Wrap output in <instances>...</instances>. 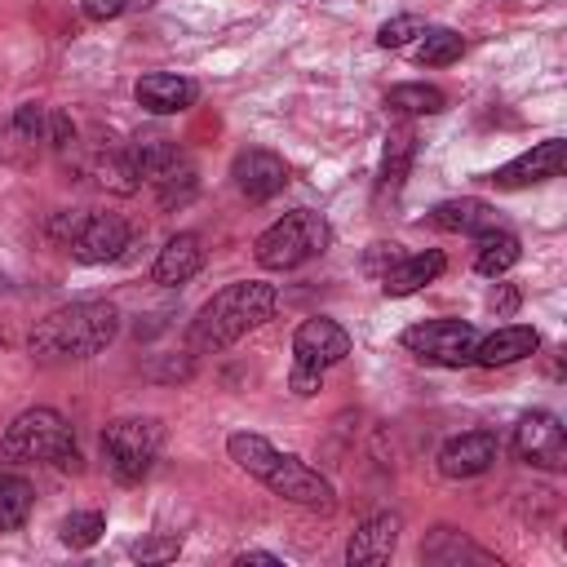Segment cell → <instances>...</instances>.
<instances>
[{
  "label": "cell",
  "instance_id": "obj_23",
  "mask_svg": "<svg viewBox=\"0 0 567 567\" xmlns=\"http://www.w3.org/2000/svg\"><path fill=\"white\" fill-rule=\"evenodd\" d=\"M385 106L399 115H439L447 106V93L434 84H394L385 93Z\"/></svg>",
  "mask_w": 567,
  "mask_h": 567
},
{
  "label": "cell",
  "instance_id": "obj_31",
  "mask_svg": "<svg viewBox=\"0 0 567 567\" xmlns=\"http://www.w3.org/2000/svg\"><path fill=\"white\" fill-rule=\"evenodd\" d=\"M288 385H292V394H315V390H323V368H310V363H297L292 359Z\"/></svg>",
  "mask_w": 567,
  "mask_h": 567
},
{
  "label": "cell",
  "instance_id": "obj_33",
  "mask_svg": "<svg viewBox=\"0 0 567 567\" xmlns=\"http://www.w3.org/2000/svg\"><path fill=\"white\" fill-rule=\"evenodd\" d=\"M133 554H137L142 563H159V558H173V554H177V536H164V540H137V545H133Z\"/></svg>",
  "mask_w": 567,
  "mask_h": 567
},
{
  "label": "cell",
  "instance_id": "obj_2",
  "mask_svg": "<svg viewBox=\"0 0 567 567\" xmlns=\"http://www.w3.org/2000/svg\"><path fill=\"white\" fill-rule=\"evenodd\" d=\"M275 288L261 284V279H239V284H226L221 292H213L199 315L190 319L186 328V350L190 354H221L230 350L235 341H244L248 332H257L270 315H275Z\"/></svg>",
  "mask_w": 567,
  "mask_h": 567
},
{
  "label": "cell",
  "instance_id": "obj_18",
  "mask_svg": "<svg viewBox=\"0 0 567 567\" xmlns=\"http://www.w3.org/2000/svg\"><path fill=\"white\" fill-rule=\"evenodd\" d=\"M430 226L452 230V235H478V230L496 226V208L478 195H456V199H443L430 208Z\"/></svg>",
  "mask_w": 567,
  "mask_h": 567
},
{
  "label": "cell",
  "instance_id": "obj_22",
  "mask_svg": "<svg viewBox=\"0 0 567 567\" xmlns=\"http://www.w3.org/2000/svg\"><path fill=\"white\" fill-rule=\"evenodd\" d=\"M421 66H447V62H456L461 53H465V40H461V31H452V27H425L416 40H412V49H408Z\"/></svg>",
  "mask_w": 567,
  "mask_h": 567
},
{
  "label": "cell",
  "instance_id": "obj_19",
  "mask_svg": "<svg viewBox=\"0 0 567 567\" xmlns=\"http://www.w3.org/2000/svg\"><path fill=\"white\" fill-rule=\"evenodd\" d=\"M399 545V518L394 514H372L354 527L346 545V563H385Z\"/></svg>",
  "mask_w": 567,
  "mask_h": 567
},
{
  "label": "cell",
  "instance_id": "obj_35",
  "mask_svg": "<svg viewBox=\"0 0 567 567\" xmlns=\"http://www.w3.org/2000/svg\"><path fill=\"white\" fill-rule=\"evenodd\" d=\"M235 563H239V567H248V563H266V567H279V558H275V554H266V549H248V554H239Z\"/></svg>",
  "mask_w": 567,
  "mask_h": 567
},
{
  "label": "cell",
  "instance_id": "obj_9",
  "mask_svg": "<svg viewBox=\"0 0 567 567\" xmlns=\"http://www.w3.org/2000/svg\"><path fill=\"white\" fill-rule=\"evenodd\" d=\"M128 239H133V230H128V221L120 213H89L84 226H80V235L66 248H71L75 261L102 266V261H115L128 248Z\"/></svg>",
  "mask_w": 567,
  "mask_h": 567
},
{
  "label": "cell",
  "instance_id": "obj_16",
  "mask_svg": "<svg viewBox=\"0 0 567 567\" xmlns=\"http://www.w3.org/2000/svg\"><path fill=\"white\" fill-rule=\"evenodd\" d=\"M199 266H204V244H199V235H190V230H177L173 239H164V248H159V257H155V284H164V288H177V284H186V279H195L199 275Z\"/></svg>",
  "mask_w": 567,
  "mask_h": 567
},
{
  "label": "cell",
  "instance_id": "obj_27",
  "mask_svg": "<svg viewBox=\"0 0 567 567\" xmlns=\"http://www.w3.org/2000/svg\"><path fill=\"white\" fill-rule=\"evenodd\" d=\"M97 182L111 186L115 195H133V190L142 186L137 164H133V151H115V155H106V159L97 164Z\"/></svg>",
  "mask_w": 567,
  "mask_h": 567
},
{
  "label": "cell",
  "instance_id": "obj_13",
  "mask_svg": "<svg viewBox=\"0 0 567 567\" xmlns=\"http://www.w3.org/2000/svg\"><path fill=\"white\" fill-rule=\"evenodd\" d=\"M350 354V332L337 323V319H306L297 332H292V359L297 363H310V368H332Z\"/></svg>",
  "mask_w": 567,
  "mask_h": 567
},
{
  "label": "cell",
  "instance_id": "obj_25",
  "mask_svg": "<svg viewBox=\"0 0 567 567\" xmlns=\"http://www.w3.org/2000/svg\"><path fill=\"white\" fill-rule=\"evenodd\" d=\"M102 532H106V514H102V509H75V514H66L62 527H58L62 545H71V549H89V545H97Z\"/></svg>",
  "mask_w": 567,
  "mask_h": 567
},
{
  "label": "cell",
  "instance_id": "obj_15",
  "mask_svg": "<svg viewBox=\"0 0 567 567\" xmlns=\"http://www.w3.org/2000/svg\"><path fill=\"white\" fill-rule=\"evenodd\" d=\"M536 350H540V332H536V328H527V323H505V328L478 337L474 363H483V368H505V363H518V359H527V354H536Z\"/></svg>",
  "mask_w": 567,
  "mask_h": 567
},
{
  "label": "cell",
  "instance_id": "obj_5",
  "mask_svg": "<svg viewBox=\"0 0 567 567\" xmlns=\"http://www.w3.org/2000/svg\"><path fill=\"white\" fill-rule=\"evenodd\" d=\"M328 239H332V230H328L323 213H315V208H292V213H284L275 226H266V230L257 235L252 257H257V266H266V270H297V266H306L310 257H319V252L328 248Z\"/></svg>",
  "mask_w": 567,
  "mask_h": 567
},
{
  "label": "cell",
  "instance_id": "obj_6",
  "mask_svg": "<svg viewBox=\"0 0 567 567\" xmlns=\"http://www.w3.org/2000/svg\"><path fill=\"white\" fill-rule=\"evenodd\" d=\"M164 447V425L155 416H120L102 430V461L120 483H142Z\"/></svg>",
  "mask_w": 567,
  "mask_h": 567
},
{
  "label": "cell",
  "instance_id": "obj_3",
  "mask_svg": "<svg viewBox=\"0 0 567 567\" xmlns=\"http://www.w3.org/2000/svg\"><path fill=\"white\" fill-rule=\"evenodd\" d=\"M120 337V310L111 301H71L49 310L31 328V359L40 363H71V359H93Z\"/></svg>",
  "mask_w": 567,
  "mask_h": 567
},
{
  "label": "cell",
  "instance_id": "obj_28",
  "mask_svg": "<svg viewBox=\"0 0 567 567\" xmlns=\"http://www.w3.org/2000/svg\"><path fill=\"white\" fill-rule=\"evenodd\" d=\"M425 31V22L416 18V13H399V18H390V22H381V31H377V44L381 49H412V40Z\"/></svg>",
  "mask_w": 567,
  "mask_h": 567
},
{
  "label": "cell",
  "instance_id": "obj_20",
  "mask_svg": "<svg viewBox=\"0 0 567 567\" xmlns=\"http://www.w3.org/2000/svg\"><path fill=\"white\" fill-rule=\"evenodd\" d=\"M518 257H523V248H518V239H514L509 230L487 226V230L474 235V270H478V275L496 279V275H505Z\"/></svg>",
  "mask_w": 567,
  "mask_h": 567
},
{
  "label": "cell",
  "instance_id": "obj_1",
  "mask_svg": "<svg viewBox=\"0 0 567 567\" xmlns=\"http://www.w3.org/2000/svg\"><path fill=\"white\" fill-rule=\"evenodd\" d=\"M226 452H230V461H235L244 474H252L257 483H266V487H270L275 496H284L288 505L332 514V505H337L332 483H328L319 470H310L301 456L279 452V447H275L266 434L235 430V434L226 439Z\"/></svg>",
  "mask_w": 567,
  "mask_h": 567
},
{
  "label": "cell",
  "instance_id": "obj_12",
  "mask_svg": "<svg viewBox=\"0 0 567 567\" xmlns=\"http://www.w3.org/2000/svg\"><path fill=\"white\" fill-rule=\"evenodd\" d=\"M496 452H501V443L492 430H465L439 447V474L443 478H478L492 470Z\"/></svg>",
  "mask_w": 567,
  "mask_h": 567
},
{
  "label": "cell",
  "instance_id": "obj_32",
  "mask_svg": "<svg viewBox=\"0 0 567 567\" xmlns=\"http://www.w3.org/2000/svg\"><path fill=\"white\" fill-rule=\"evenodd\" d=\"M84 217H89V213H58V217L49 221V235H53L58 244H71V239L80 235V226H84Z\"/></svg>",
  "mask_w": 567,
  "mask_h": 567
},
{
  "label": "cell",
  "instance_id": "obj_11",
  "mask_svg": "<svg viewBox=\"0 0 567 567\" xmlns=\"http://www.w3.org/2000/svg\"><path fill=\"white\" fill-rule=\"evenodd\" d=\"M563 159H567V146H563L558 137H549V142H536L532 151H523L518 159L501 164L496 173H487V182H492V186H501V190L536 186V182H549V177H558V173H563Z\"/></svg>",
  "mask_w": 567,
  "mask_h": 567
},
{
  "label": "cell",
  "instance_id": "obj_24",
  "mask_svg": "<svg viewBox=\"0 0 567 567\" xmlns=\"http://www.w3.org/2000/svg\"><path fill=\"white\" fill-rule=\"evenodd\" d=\"M35 505V492L22 474H0V532H18Z\"/></svg>",
  "mask_w": 567,
  "mask_h": 567
},
{
  "label": "cell",
  "instance_id": "obj_10",
  "mask_svg": "<svg viewBox=\"0 0 567 567\" xmlns=\"http://www.w3.org/2000/svg\"><path fill=\"white\" fill-rule=\"evenodd\" d=\"M230 177H235L239 195H248L252 204H266V199H275L288 186V164L275 151H266V146H248V151L235 155Z\"/></svg>",
  "mask_w": 567,
  "mask_h": 567
},
{
  "label": "cell",
  "instance_id": "obj_26",
  "mask_svg": "<svg viewBox=\"0 0 567 567\" xmlns=\"http://www.w3.org/2000/svg\"><path fill=\"white\" fill-rule=\"evenodd\" d=\"M412 146H416V137H412V128H408V124H403V128H390V137H385V168H381V186L399 190V182H403V173H408V159H412Z\"/></svg>",
  "mask_w": 567,
  "mask_h": 567
},
{
  "label": "cell",
  "instance_id": "obj_34",
  "mask_svg": "<svg viewBox=\"0 0 567 567\" xmlns=\"http://www.w3.org/2000/svg\"><path fill=\"white\" fill-rule=\"evenodd\" d=\"M49 142H53L58 151H66V146L75 142V124H71L62 111H49Z\"/></svg>",
  "mask_w": 567,
  "mask_h": 567
},
{
  "label": "cell",
  "instance_id": "obj_29",
  "mask_svg": "<svg viewBox=\"0 0 567 567\" xmlns=\"http://www.w3.org/2000/svg\"><path fill=\"white\" fill-rule=\"evenodd\" d=\"M44 128H49V115H44V106H35V102H22V106L13 111V133H18L22 142H40V137H44Z\"/></svg>",
  "mask_w": 567,
  "mask_h": 567
},
{
  "label": "cell",
  "instance_id": "obj_7",
  "mask_svg": "<svg viewBox=\"0 0 567 567\" xmlns=\"http://www.w3.org/2000/svg\"><path fill=\"white\" fill-rule=\"evenodd\" d=\"M403 350H412L421 363H439V368H470L474 363V346L478 332L465 319H421L412 328H403Z\"/></svg>",
  "mask_w": 567,
  "mask_h": 567
},
{
  "label": "cell",
  "instance_id": "obj_8",
  "mask_svg": "<svg viewBox=\"0 0 567 567\" xmlns=\"http://www.w3.org/2000/svg\"><path fill=\"white\" fill-rule=\"evenodd\" d=\"M514 452L527 465L540 470H563L567 465V434L554 412H523L514 425Z\"/></svg>",
  "mask_w": 567,
  "mask_h": 567
},
{
  "label": "cell",
  "instance_id": "obj_4",
  "mask_svg": "<svg viewBox=\"0 0 567 567\" xmlns=\"http://www.w3.org/2000/svg\"><path fill=\"white\" fill-rule=\"evenodd\" d=\"M35 461H49L58 470H80L75 434H71L66 416L53 408L18 412L9 421V430L0 434V465H35Z\"/></svg>",
  "mask_w": 567,
  "mask_h": 567
},
{
  "label": "cell",
  "instance_id": "obj_17",
  "mask_svg": "<svg viewBox=\"0 0 567 567\" xmlns=\"http://www.w3.org/2000/svg\"><path fill=\"white\" fill-rule=\"evenodd\" d=\"M443 270H447V257H443L439 248L399 257V261L381 275V292H385V297H412V292H421L425 284H434Z\"/></svg>",
  "mask_w": 567,
  "mask_h": 567
},
{
  "label": "cell",
  "instance_id": "obj_14",
  "mask_svg": "<svg viewBox=\"0 0 567 567\" xmlns=\"http://www.w3.org/2000/svg\"><path fill=\"white\" fill-rule=\"evenodd\" d=\"M133 97L151 115H177V111H190L199 102V84L186 75H173V71H151L133 84Z\"/></svg>",
  "mask_w": 567,
  "mask_h": 567
},
{
  "label": "cell",
  "instance_id": "obj_21",
  "mask_svg": "<svg viewBox=\"0 0 567 567\" xmlns=\"http://www.w3.org/2000/svg\"><path fill=\"white\" fill-rule=\"evenodd\" d=\"M128 151H133L137 177H142V182H151V186H159L164 177H173L177 168H186V164H182V151H177L168 137H146V142L128 146Z\"/></svg>",
  "mask_w": 567,
  "mask_h": 567
},
{
  "label": "cell",
  "instance_id": "obj_30",
  "mask_svg": "<svg viewBox=\"0 0 567 567\" xmlns=\"http://www.w3.org/2000/svg\"><path fill=\"white\" fill-rule=\"evenodd\" d=\"M146 4H155V0H84L80 9H84V18H93V22H111V18L137 13V9H146Z\"/></svg>",
  "mask_w": 567,
  "mask_h": 567
}]
</instances>
